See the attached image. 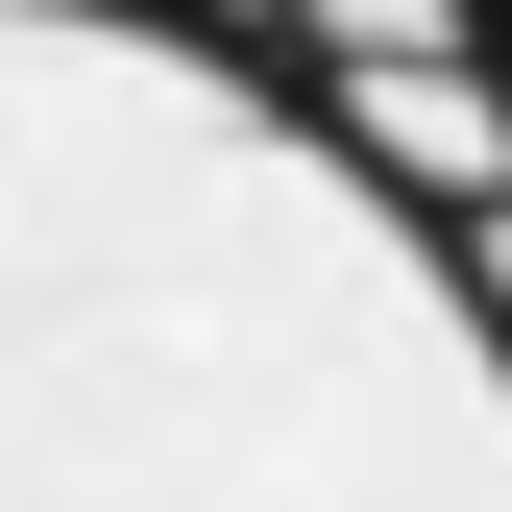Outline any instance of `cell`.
Listing matches in <instances>:
<instances>
[{
    "mask_svg": "<svg viewBox=\"0 0 512 512\" xmlns=\"http://www.w3.org/2000/svg\"><path fill=\"white\" fill-rule=\"evenodd\" d=\"M0 512H512V196L220 0H0Z\"/></svg>",
    "mask_w": 512,
    "mask_h": 512,
    "instance_id": "1",
    "label": "cell"
}]
</instances>
